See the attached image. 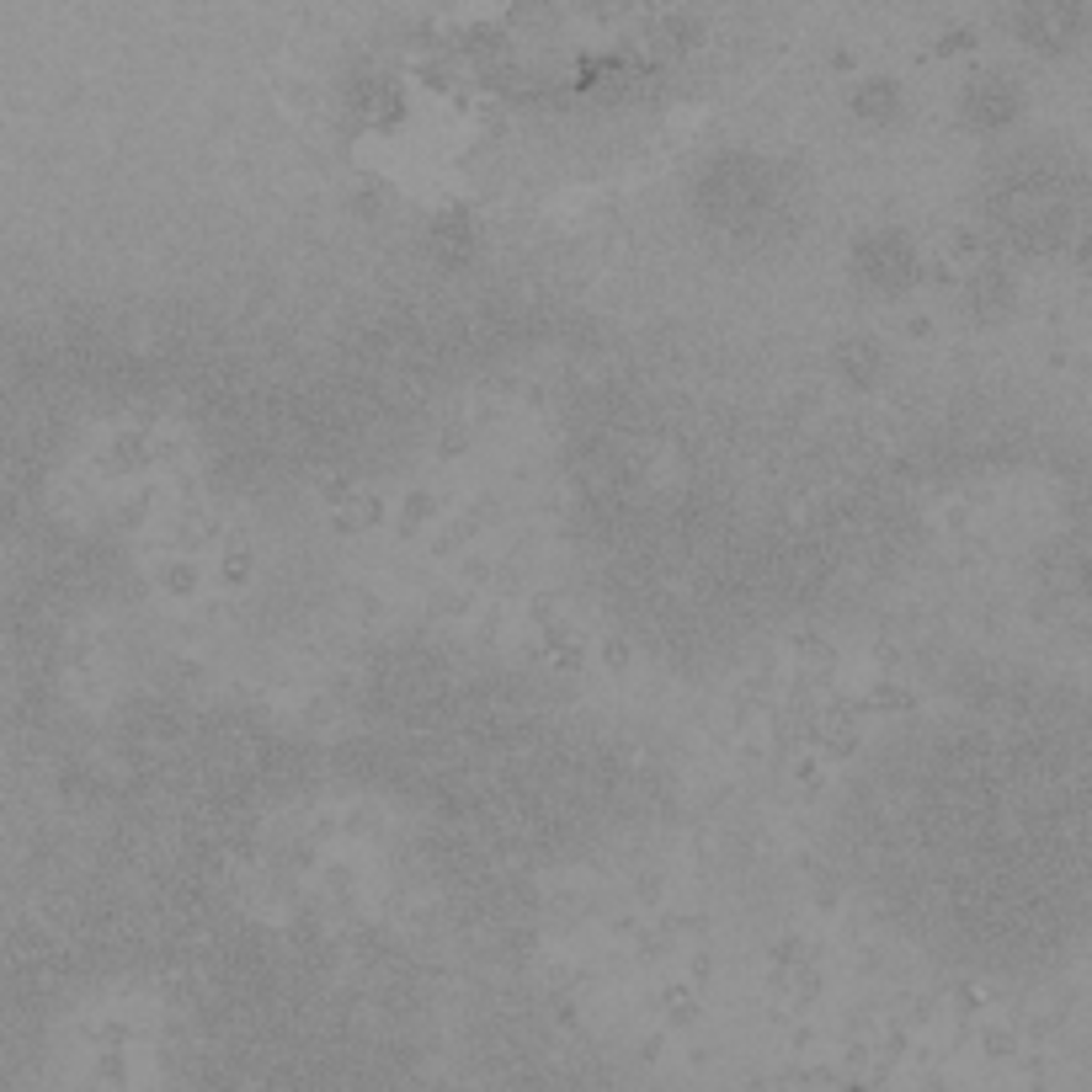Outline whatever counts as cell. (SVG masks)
<instances>
[{"label": "cell", "mask_w": 1092, "mask_h": 1092, "mask_svg": "<svg viewBox=\"0 0 1092 1092\" xmlns=\"http://www.w3.org/2000/svg\"><path fill=\"white\" fill-rule=\"evenodd\" d=\"M848 267H853V278H858L869 294L901 299V294H912L917 278H922V251H917V240H912L906 230L880 224V230H864V235L853 240Z\"/></svg>", "instance_id": "obj_1"}, {"label": "cell", "mask_w": 1092, "mask_h": 1092, "mask_svg": "<svg viewBox=\"0 0 1092 1092\" xmlns=\"http://www.w3.org/2000/svg\"><path fill=\"white\" fill-rule=\"evenodd\" d=\"M1018 112H1024V91H1018L1013 80H1002L997 69H992V75H976V80L965 85V96H960V117H965L976 133H1002V128L1018 123Z\"/></svg>", "instance_id": "obj_2"}, {"label": "cell", "mask_w": 1092, "mask_h": 1092, "mask_svg": "<svg viewBox=\"0 0 1092 1092\" xmlns=\"http://www.w3.org/2000/svg\"><path fill=\"white\" fill-rule=\"evenodd\" d=\"M832 374H837L848 390H874V384H885V374H890V352H885V342L853 331V336H842V342L832 347Z\"/></svg>", "instance_id": "obj_3"}, {"label": "cell", "mask_w": 1092, "mask_h": 1092, "mask_svg": "<svg viewBox=\"0 0 1092 1092\" xmlns=\"http://www.w3.org/2000/svg\"><path fill=\"white\" fill-rule=\"evenodd\" d=\"M848 107H853V117L864 123V128H890V123H901V112H906V91L896 85V80H864L853 96H848Z\"/></svg>", "instance_id": "obj_4"}, {"label": "cell", "mask_w": 1092, "mask_h": 1092, "mask_svg": "<svg viewBox=\"0 0 1092 1092\" xmlns=\"http://www.w3.org/2000/svg\"><path fill=\"white\" fill-rule=\"evenodd\" d=\"M1013 304H1018V294H1013V283H1008L1002 267H986V272L970 278V315H976V320H1002Z\"/></svg>", "instance_id": "obj_5"}]
</instances>
